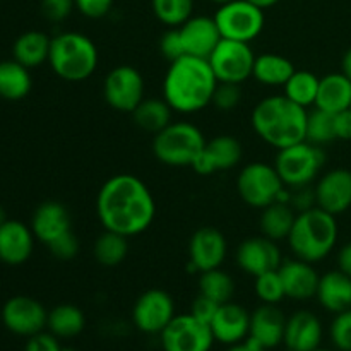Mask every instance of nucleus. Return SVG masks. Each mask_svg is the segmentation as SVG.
Returning a JSON list of instances; mask_svg holds the SVG:
<instances>
[{
	"instance_id": "23",
	"label": "nucleus",
	"mask_w": 351,
	"mask_h": 351,
	"mask_svg": "<svg viewBox=\"0 0 351 351\" xmlns=\"http://www.w3.org/2000/svg\"><path fill=\"white\" fill-rule=\"evenodd\" d=\"M287 317L278 305L263 304L250 314L249 338L259 343L263 348L273 350L285 339Z\"/></svg>"
},
{
	"instance_id": "40",
	"label": "nucleus",
	"mask_w": 351,
	"mask_h": 351,
	"mask_svg": "<svg viewBox=\"0 0 351 351\" xmlns=\"http://www.w3.org/2000/svg\"><path fill=\"white\" fill-rule=\"evenodd\" d=\"M329 335H331L332 345L339 351H351V308L336 314L331 322Z\"/></svg>"
},
{
	"instance_id": "38",
	"label": "nucleus",
	"mask_w": 351,
	"mask_h": 351,
	"mask_svg": "<svg viewBox=\"0 0 351 351\" xmlns=\"http://www.w3.org/2000/svg\"><path fill=\"white\" fill-rule=\"evenodd\" d=\"M151 7L161 24L168 27H178L192 17L194 0H151Z\"/></svg>"
},
{
	"instance_id": "33",
	"label": "nucleus",
	"mask_w": 351,
	"mask_h": 351,
	"mask_svg": "<svg viewBox=\"0 0 351 351\" xmlns=\"http://www.w3.org/2000/svg\"><path fill=\"white\" fill-rule=\"evenodd\" d=\"M171 106L165 98H144L132 112V120L141 130L158 134L171 123Z\"/></svg>"
},
{
	"instance_id": "3",
	"label": "nucleus",
	"mask_w": 351,
	"mask_h": 351,
	"mask_svg": "<svg viewBox=\"0 0 351 351\" xmlns=\"http://www.w3.org/2000/svg\"><path fill=\"white\" fill-rule=\"evenodd\" d=\"M307 115V108L285 95H274L261 99L254 106L250 123L264 143L280 151L305 141Z\"/></svg>"
},
{
	"instance_id": "59",
	"label": "nucleus",
	"mask_w": 351,
	"mask_h": 351,
	"mask_svg": "<svg viewBox=\"0 0 351 351\" xmlns=\"http://www.w3.org/2000/svg\"><path fill=\"white\" fill-rule=\"evenodd\" d=\"M350 110H351V108H350Z\"/></svg>"
},
{
	"instance_id": "24",
	"label": "nucleus",
	"mask_w": 351,
	"mask_h": 351,
	"mask_svg": "<svg viewBox=\"0 0 351 351\" xmlns=\"http://www.w3.org/2000/svg\"><path fill=\"white\" fill-rule=\"evenodd\" d=\"M322 324L311 311H298L287 319L285 346L295 351H314L321 348Z\"/></svg>"
},
{
	"instance_id": "22",
	"label": "nucleus",
	"mask_w": 351,
	"mask_h": 351,
	"mask_svg": "<svg viewBox=\"0 0 351 351\" xmlns=\"http://www.w3.org/2000/svg\"><path fill=\"white\" fill-rule=\"evenodd\" d=\"M34 233L31 226L16 219L0 225V261L9 266H19L31 257L34 249Z\"/></svg>"
},
{
	"instance_id": "34",
	"label": "nucleus",
	"mask_w": 351,
	"mask_h": 351,
	"mask_svg": "<svg viewBox=\"0 0 351 351\" xmlns=\"http://www.w3.org/2000/svg\"><path fill=\"white\" fill-rule=\"evenodd\" d=\"M96 263L105 267L119 266L129 254V237H123L120 233L105 230L101 235L96 239L93 247Z\"/></svg>"
},
{
	"instance_id": "45",
	"label": "nucleus",
	"mask_w": 351,
	"mask_h": 351,
	"mask_svg": "<svg viewBox=\"0 0 351 351\" xmlns=\"http://www.w3.org/2000/svg\"><path fill=\"white\" fill-rule=\"evenodd\" d=\"M75 9L88 19H101L108 16L113 0H74Z\"/></svg>"
},
{
	"instance_id": "21",
	"label": "nucleus",
	"mask_w": 351,
	"mask_h": 351,
	"mask_svg": "<svg viewBox=\"0 0 351 351\" xmlns=\"http://www.w3.org/2000/svg\"><path fill=\"white\" fill-rule=\"evenodd\" d=\"M215 341L221 345H237L249 338L250 314L239 304L226 302L219 305L215 319L209 324Z\"/></svg>"
},
{
	"instance_id": "11",
	"label": "nucleus",
	"mask_w": 351,
	"mask_h": 351,
	"mask_svg": "<svg viewBox=\"0 0 351 351\" xmlns=\"http://www.w3.org/2000/svg\"><path fill=\"white\" fill-rule=\"evenodd\" d=\"M144 77L132 65H117L103 81V98L110 108L132 113L144 99Z\"/></svg>"
},
{
	"instance_id": "29",
	"label": "nucleus",
	"mask_w": 351,
	"mask_h": 351,
	"mask_svg": "<svg viewBox=\"0 0 351 351\" xmlns=\"http://www.w3.org/2000/svg\"><path fill=\"white\" fill-rule=\"evenodd\" d=\"M259 218V228L261 233L267 239L280 242V240H287L290 235L291 228H293L295 218H297V211L291 208L288 202H273V204L266 206L261 209Z\"/></svg>"
},
{
	"instance_id": "1",
	"label": "nucleus",
	"mask_w": 351,
	"mask_h": 351,
	"mask_svg": "<svg viewBox=\"0 0 351 351\" xmlns=\"http://www.w3.org/2000/svg\"><path fill=\"white\" fill-rule=\"evenodd\" d=\"M96 215L105 230L136 237L153 225L156 202L147 185L136 175H113L99 189Z\"/></svg>"
},
{
	"instance_id": "20",
	"label": "nucleus",
	"mask_w": 351,
	"mask_h": 351,
	"mask_svg": "<svg viewBox=\"0 0 351 351\" xmlns=\"http://www.w3.org/2000/svg\"><path fill=\"white\" fill-rule=\"evenodd\" d=\"M278 273H280L281 281H283L287 298L305 302L314 298L315 293H317L321 276L307 261L297 259V257L290 261H283Z\"/></svg>"
},
{
	"instance_id": "6",
	"label": "nucleus",
	"mask_w": 351,
	"mask_h": 351,
	"mask_svg": "<svg viewBox=\"0 0 351 351\" xmlns=\"http://www.w3.org/2000/svg\"><path fill=\"white\" fill-rule=\"evenodd\" d=\"M206 143L208 141L197 125L191 122H171L161 132L154 134L153 154L167 167H192Z\"/></svg>"
},
{
	"instance_id": "31",
	"label": "nucleus",
	"mask_w": 351,
	"mask_h": 351,
	"mask_svg": "<svg viewBox=\"0 0 351 351\" xmlns=\"http://www.w3.org/2000/svg\"><path fill=\"white\" fill-rule=\"evenodd\" d=\"M33 88L29 69L17 60L0 62V98L17 101L29 95Z\"/></svg>"
},
{
	"instance_id": "7",
	"label": "nucleus",
	"mask_w": 351,
	"mask_h": 351,
	"mask_svg": "<svg viewBox=\"0 0 351 351\" xmlns=\"http://www.w3.org/2000/svg\"><path fill=\"white\" fill-rule=\"evenodd\" d=\"M326 163V153L321 146L308 141L288 146L278 151L274 168L288 189H298L312 185L317 180Z\"/></svg>"
},
{
	"instance_id": "26",
	"label": "nucleus",
	"mask_w": 351,
	"mask_h": 351,
	"mask_svg": "<svg viewBox=\"0 0 351 351\" xmlns=\"http://www.w3.org/2000/svg\"><path fill=\"white\" fill-rule=\"evenodd\" d=\"M315 298L322 308L332 314L348 311L351 308V278L339 269L322 274Z\"/></svg>"
},
{
	"instance_id": "13",
	"label": "nucleus",
	"mask_w": 351,
	"mask_h": 351,
	"mask_svg": "<svg viewBox=\"0 0 351 351\" xmlns=\"http://www.w3.org/2000/svg\"><path fill=\"white\" fill-rule=\"evenodd\" d=\"M175 302L160 288L144 291L132 307V322L144 335H161L175 317Z\"/></svg>"
},
{
	"instance_id": "58",
	"label": "nucleus",
	"mask_w": 351,
	"mask_h": 351,
	"mask_svg": "<svg viewBox=\"0 0 351 351\" xmlns=\"http://www.w3.org/2000/svg\"><path fill=\"white\" fill-rule=\"evenodd\" d=\"M285 351H295V350H290V348H287Z\"/></svg>"
},
{
	"instance_id": "36",
	"label": "nucleus",
	"mask_w": 351,
	"mask_h": 351,
	"mask_svg": "<svg viewBox=\"0 0 351 351\" xmlns=\"http://www.w3.org/2000/svg\"><path fill=\"white\" fill-rule=\"evenodd\" d=\"M199 293L223 305L232 302V297L235 295V281L221 267L204 271L199 273Z\"/></svg>"
},
{
	"instance_id": "41",
	"label": "nucleus",
	"mask_w": 351,
	"mask_h": 351,
	"mask_svg": "<svg viewBox=\"0 0 351 351\" xmlns=\"http://www.w3.org/2000/svg\"><path fill=\"white\" fill-rule=\"evenodd\" d=\"M242 101V89L240 84H232V82H218L213 95L211 105L221 112H232Z\"/></svg>"
},
{
	"instance_id": "53",
	"label": "nucleus",
	"mask_w": 351,
	"mask_h": 351,
	"mask_svg": "<svg viewBox=\"0 0 351 351\" xmlns=\"http://www.w3.org/2000/svg\"><path fill=\"white\" fill-rule=\"evenodd\" d=\"M250 3H254V5H257L259 7V9H269V7H273V5H276L278 2H280V0H249Z\"/></svg>"
},
{
	"instance_id": "27",
	"label": "nucleus",
	"mask_w": 351,
	"mask_h": 351,
	"mask_svg": "<svg viewBox=\"0 0 351 351\" xmlns=\"http://www.w3.org/2000/svg\"><path fill=\"white\" fill-rule=\"evenodd\" d=\"M315 108L329 113H341L351 108V81L343 72H331L321 77Z\"/></svg>"
},
{
	"instance_id": "10",
	"label": "nucleus",
	"mask_w": 351,
	"mask_h": 351,
	"mask_svg": "<svg viewBox=\"0 0 351 351\" xmlns=\"http://www.w3.org/2000/svg\"><path fill=\"white\" fill-rule=\"evenodd\" d=\"M208 62L218 82L242 86L247 79L252 77L256 55L250 48V43L221 38L218 47L209 55Z\"/></svg>"
},
{
	"instance_id": "8",
	"label": "nucleus",
	"mask_w": 351,
	"mask_h": 351,
	"mask_svg": "<svg viewBox=\"0 0 351 351\" xmlns=\"http://www.w3.org/2000/svg\"><path fill=\"white\" fill-rule=\"evenodd\" d=\"M287 185L281 180L274 165L254 161L245 165L237 177V191L247 206L263 209L278 201Z\"/></svg>"
},
{
	"instance_id": "17",
	"label": "nucleus",
	"mask_w": 351,
	"mask_h": 351,
	"mask_svg": "<svg viewBox=\"0 0 351 351\" xmlns=\"http://www.w3.org/2000/svg\"><path fill=\"white\" fill-rule=\"evenodd\" d=\"M242 144L233 136H218L208 141L204 149L195 156L192 170L199 175H213L235 168L242 161Z\"/></svg>"
},
{
	"instance_id": "55",
	"label": "nucleus",
	"mask_w": 351,
	"mask_h": 351,
	"mask_svg": "<svg viewBox=\"0 0 351 351\" xmlns=\"http://www.w3.org/2000/svg\"><path fill=\"white\" fill-rule=\"evenodd\" d=\"M211 2L218 3V5H223V3H228V2H232V0H211Z\"/></svg>"
},
{
	"instance_id": "12",
	"label": "nucleus",
	"mask_w": 351,
	"mask_h": 351,
	"mask_svg": "<svg viewBox=\"0 0 351 351\" xmlns=\"http://www.w3.org/2000/svg\"><path fill=\"white\" fill-rule=\"evenodd\" d=\"M163 351H211L215 345L209 324H204L194 315L178 314L160 335Z\"/></svg>"
},
{
	"instance_id": "48",
	"label": "nucleus",
	"mask_w": 351,
	"mask_h": 351,
	"mask_svg": "<svg viewBox=\"0 0 351 351\" xmlns=\"http://www.w3.org/2000/svg\"><path fill=\"white\" fill-rule=\"evenodd\" d=\"M58 345V338L53 336L51 332H38V335L27 338L26 348L24 351H62Z\"/></svg>"
},
{
	"instance_id": "2",
	"label": "nucleus",
	"mask_w": 351,
	"mask_h": 351,
	"mask_svg": "<svg viewBox=\"0 0 351 351\" xmlns=\"http://www.w3.org/2000/svg\"><path fill=\"white\" fill-rule=\"evenodd\" d=\"M216 86L218 79L206 58L184 55L170 62L163 79V98L173 112L191 115L211 105Z\"/></svg>"
},
{
	"instance_id": "30",
	"label": "nucleus",
	"mask_w": 351,
	"mask_h": 351,
	"mask_svg": "<svg viewBox=\"0 0 351 351\" xmlns=\"http://www.w3.org/2000/svg\"><path fill=\"white\" fill-rule=\"evenodd\" d=\"M295 72V65L290 58L278 53H263L254 62L252 77L259 84L269 88H283Z\"/></svg>"
},
{
	"instance_id": "18",
	"label": "nucleus",
	"mask_w": 351,
	"mask_h": 351,
	"mask_svg": "<svg viewBox=\"0 0 351 351\" xmlns=\"http://www.w3.org/2000/svg\"><path fill=\"white\" fill-rule=\"evenodd\" d=\"M315 206L338 216L351 208V170L335 168L317 178Z\"/></svg>"
},
{
	"instance_id": "46",
	"label": "nucleus",
	"mask_w": 351,
	"mask_h": 351,
	"mask_svg": "<svg viewBox=\"0 0 351 351\" xmlns=\"http://www.w3.org/2000/svg\"><path fill=\"white\" fill-rule=\"evenodd\" d=\"M219 304L213 302L211 298L204 297V295L199 293L197 298L192 302V307H191V314L194 315L195 319H199L201 322L204 324H211V321L215 319L216 312H218Z\"/></svg>"
},
{
	"instance_id": "49",
	"label": "nucleus",
	"mask_w": 351,
	"mask_h": 351,
	"mask_svg": "<svg viewBox=\"0 0 351 351\" xmlns=\"http://www.w3.org/2000/svg\"><path fill=\"white\" fill-rule=\"evenodd\" d=\"M336 137L341 141H351V110H345L335 115Z\"/></svg>"
},
{
	"instance_id": "57",
	"label": "nucleus",
	"mask_w": 351,
	"mask_h": 351,
	"mask_svg": "<svg viewBox=\"0 0 351 351\" xmlns=\"http://www.w3.org/2000/svg\"><path fill=\"white\" fill-rule=\"evenodd\" d=\"M62 351H75V350H72V348H64Z\"/></svg>"
},
{
	"instance_id": "25",
	"label": "nucleus",
	"mask_w": 351,
	"mask_h": 351,
	"mask_svg": "<svg viewBox=\"0 0 351 351\" xmlns=\"http://www.w3.org/2000/svg\"><path fill=\"white\" fill-rule=\"evenodd\" d=\"M31 230L34 237L45 245L71 232V215L62 202L47 201L40 204L31 218Z\"/></svg>"
},
{
	"instance_id": "16",
	"label": "nucleus",
	"mask_w": 351,
	"mask_h": 351,
	"mask_svg": "<svg viewBox=\"0 0 351 351\" xmlns=\"http://www.w3.org/2000/svg\"><path fill=\"white\" fill-rule=\"evenodd\" d=\"M235 261L237 266L243 273L254 278L267 273V271L280 269L281 263H283L278 243L264 235L243 240L237 249Z\"/></svg>"
},
{
	"instance_id": "44",
	"label": "nucleus",
	"mask_w": 351,
	"mask_h": 351,
	"mask_svg": "<svg viewBox=\"0 0 351 351\" xmlns=\"http://www.w3.org/2000/svg\"><path fill=\"white\" fill-rule=\"evenodd\" d=\"M75 9L74 0H41V14L50 23H62Z\"/></svg>"
},
{
	"instance_id": "15",
	"label": "nucleus",
	"mask_w": 351,
	"mask_h": 351,
	"mask_svg": "<svg viewBox=\"0 0 351 351\" xmlns=\"http://www.w3.org/2000/svg\"><path fill=\"white\" fill-rule=\"evenodd\" d=\"M228 254V242L218 228L202 226L189 240V261L194 273L221 267Z\"/></svg>"
},
{
	"instance_id": "42",
	"label": "nucleus",
	"mask_w": 351,
	"mask_h": 351,
	"mask_svg": "<svg viewBox=\"0 0 351 351\" xmlns=\"http://www.w3.org/2000/svg\"><path fill=\"white\" fill-rule=\"evenodd\" d=\"M47 247L51 256L58 261H72L79 254V240L72 233V230L60 235L58 239L51 240Z\"/></svg>"
},
{
	"instance_id": "9",
	"label": "nucleus",
	"mask_w": 351,
	"mask_h": 351,
	"mask_svg": "<svg viewBox=\"0 0 351 351\" xmlns=\"http://www.w3.org/2000/svg\"><path fill=\"white\" fill-rule=\"evenodd\" d=\"M215 21L221 38L250 43L264 29V10L249 0H232L218 7Z\"/></svg>"
},
{
	"instance_id": "39",
	"label": "nucleus",
	"mask_w": 351,
	"mask_h": 351,
	"mask_svg": "<svg viewBox=\"0 0 351 351\" xmlns=\"http://www.w3.org/2000/svg\"><path fill=\"white\" fill-rule=\"evenodd\" d=\"M254 291L263 304L278 305L283 298H287L283 281H281L278 269L267 271V273L254 278Z\"/></svg>"
},
{
	"instance_id": "28",
	"label": "nucleus",
	"mask_w": 351,
	"mask_h": 351,
	"mask_svg": "<svg viewBox=\"0 0 351 351\" xmlns=\"http://www.w3.org/2000/svg\"><path fill=\"white\" fill-rule=\"evenodd\" d=\"M51 38L41 31H26L21 34L12 47L14 60L23 64L27 69H36L48 62L50 57Z\"/></svg>"
},
{
	"instance_id": "5",
	"label": "nucleus",
	"mask_w": 351,
	"mask_h": 351,
	"mask_svg": "<svg viewBox=\"0 0 351 351\" xmlns=\"http://www.w3.org/2000/svg\"><path fill=\"white\" fill-rule=\"evenodd\" d=\"M51 71L67 82H81L91 77L98 67V48L95 41L79 31H64L51 38Z\"/></svg>"
},
{
	"instance_id": "50",
	"label": "nucleus",
	"mask_w": 351,
	"mask_h": 351,
	"mask_svg": "<svg viewBox=\"0 0 351 351\" xmlns=\"http://www.w3.org/2000/svg\"><path fill=\"white\" fill-rule=\"evenodd\" d=\"M338 269L351 278V242L343 245L338 252Z\"/></svg>"
},
{
	"instance_id": "32",
	"label": "nucleus",
	"mask_w": 351,
	"mask_h": 351,
	"mask_svg": "<svg viewBox=\"0 0 351 351\" xmlns=\"http://www.w3.org/2000/svg\"><path fill=\"white\" fill-rule=\"evenodd\" d=\"M47 328L57 338H75L84 331L86 315L77 305L60 304L48 312Z\"/></svg>"
},
{
	"instance_id": "56",
	"label": "nucleus",
	"mask_w": 351,
	"mask_h": 351,
	"mask_svg": "<svg viewBox=\"0 0 351 351\" xmlns=\"http://www.w3.org/2000/svg\"><path fill=\"white\" fill-rule=\"evenodd\" d=\"M314 351H329V350H324V348H317V350H314Z\"/></svg>"
},
{
	"instance_id": "47",
	"label": "nucleus",
	"mask_w": 351,
	"mask_h": 351,
	"mask_svg": "<svg viewBox=\"0 0 351 351\" xmlns=\"http://www.w3.org/2000/svg\"><path fill=\"white\" fill-rule=\"evenodd\" d=\"M290 206L297 213H304L307 209L315 208L314 189H311V185H307V187L290 189Z\"/></svg>"
},
{
	"instance_id": "37",
	"label": "nucleus",
	"mask_w": 351,
	"mask_h": 351,
	"mask_svg": "<svg viewBox=\"0 0 351 351\" xmlns=\"http://www.w3.org/2000/svg\"><path fill=\"white\" fill-rule=\"evenodd\" d=\"M336 139H338V137H336L335 113L324 112V110L321 108H314L312 112H308L305 141L322 147Z\"/></svg>"
},
{
	"instance_id": "4",
	"label": "nucleus",
	"mask_w": 351,
	"mask_h": 351,
	"mask_svg": "<svg viewBox=\"0 0 351 351\" xmlns=\"http://www.w3.org/2000/svg\"><path fill=\"white\" fill-rule=\"evenodd\" d=\"M336 216L321 208L297 213L293 228L288 235V245L297 259L315 264L324 261L338 243Z\"/></svg>"
},
{
	"instance_id": "19",
	"label": "nucleus",
	"mask_w": 351,
	"mask_h": 351,
	"mask_svg": "<svg viewBox=\"0 0 351 351\" xmlns=\"http://www.w3.org/2000/svg\"><path fill=\"white\" fill-rule=\"evenodd\" d=\"M178 31H180L185 55H191V57L208 60L209 55L221 41V33H219L215 17L192 16L182 26H178Z\"/></svg>"
},
{
	"instance_id": "35",
	"label": "nucleus",
	"mask_w": 351,
	"mask_h": 351,
	"mask_svg": "<svg viewBox=\"0 0 351 351\" xmlns=\"http://www.w3.org/2000/svg\"><path fill=\"white\" fill-rule=\"evenodd\" d=\"M321 77L311 71H295L287 84L283 86V95L297 105L308 108L315 105Z\"/></svg>"
},
{
	"instance_id": "54",
	"label": "nucleus",
	"mask_w": 351,
	"mask_h": 351,
	"mask_svg": "<svg viewBox=\"0 0 351 351\" xmlns=\"http://www.w3.org/2000/svg\"><path fill=\"white\" fill-rule=\"evenodd\" d=\"M5 221H7V215H5V211H3L2 206H0V225H3Z\"/></svg>"
},
{
	"instance_id": "43",
	"label": "nucleus",
	"mask_w": 351,
	"mask_h": 351,
	"mask_svg": "<svg viewBox=\"0 0 351 351\" xmlns=\"http://www.w3.org/2000/svg\"><path fill=\"white\" fill-rule=\"evenodd\" d=\"M160 51L168 62H173L177 58L184 57V45H182L180 31L178 27H168L167 33L161 34L160 38Z\"/></svg>"
},
{
	"instance_id": "51",
	"label": "nucleus",
	"mask_w": 351,
	"mask_h": 351,
	"mask_svg": "<svg viewBox=\"0 0 351 351\" xmlns=\"http://www.w3.org/2000/svg\"><path fill=\"white\" fill-rule=\"evenodd\" d=\"M225 351H267V350L263 348V346H261L259 343L254 341V339L247 338V339H243V341L237 343V345L228 346Z\"/></svg>"
},
{
	"instance_id": "14",
	"label": "nucleus",
	"mask_w": 351,
	"mask_h": 351,
	"mask_svg": "<svg viewBox=\"0 0 351 351\" xmlns=\"http://www.w3.org/2000/svg\"><path fill=\"white\" fill-rule=\"evenodd\" d=\"M48 312L36 298L12 297L5 302L2 308V322L12 335L31 336L38 335L47 328Z\"/></svg>"
},
{
	"instance_id": "52",
	"label": "nucleus",
	"mask_w": 351,
	"mask_h": 351,
	"mask_svg": "<svg viewBox=\"0 0 351 351\" xmlns=\"http://www.w3.org/2000/svg\"><path fill=\"white\" fill-rule=\"evenodd\" d=\"M341 72L351 81V48H348V50L345 51V55H343Z\"/></svg>"
}]
</instances>
